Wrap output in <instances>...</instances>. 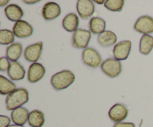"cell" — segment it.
<instances>
[{
    "mask_svg": "<svg viewBox=\"0 0 153 127\" xmlns=\"http://www.w3.org/2000/svg\"><path fill=\"white\" fill-rule=\"evenodd\" d=\"M28 91L24 88H16L6 97V108L7 111H13L22 107V105L28 102Z\"/></svg>",
    "mask_w": 153,
    "mask_h": 127,
    "instance_id": "obj_1",
    "label": "cell"
},
{
    "mask_svg": "<svg viewBox=\"0 0 153 127\" xmlns=\"http://www.w3.org/2000/svg\"><path fill=\"white\" fill-rule=\"evenodd\" d=\"M75 75L69 70H64L55 73L51 78V85L56 91H61L68 88L74 82Z\"/></svg>",
    "mask_w": 153,
    "mask_h": 127,
    "instance_id": "obj_2",
    "label": "cell"
},
{
    "mask_svg": "<svg viewBox=\"0 0 153 127\" xmlns=\"http://www.w3.org/2000/svg\"><path fill=\"white\" fill-rule=\"evenodd\" d=\"M101 70L110 78H116L122 73V64L115 58H108L101 64Z\"/></svg>",
    "mask_w": 153,
    "mask_h": 127,
    "instance_id": "obj_3",
    "label": "cell"
},
{
    "mask_svg": "<svg viewBox=\"0 0 153 127\" xmlns=\"http://www.w3.org/2000/svg\"><path fill=\"white\" fill-rule=\"evenodd\" d=\"M91 38V31L90 30L78 28L73 33L72 43L73 47L77 49H86L88 48Z\"/></svg>",
    "mask_w": 153,
    "mask_h": 127,
    "instance_id": "obj_4",
    "label": "cell"
},
{
    "mask_svg": "<svg viewBox=\"0 0 153 127\" xmlns=\"http://www.w3.org/2000/svg\"><path fill=\"white\" fill-rule=\"evenodd\" d=\"M82 61L91 68H97L102 64V57L98 51L91 47H88L82 52Z\"/></svg>",
    "mask_w": 153,
    "mask_h": 127,
    "instance_id": "obj_5",
    "label": "cell"
},
{
    "mask_svg": "<svg viewBox=\"0 0 153 127\" xmlns=\"http://www.w3.org/2000/svg\"><path fill=\"white\" fill-rule=\"evenodd\" d=\"M134 28L143 35L153 34V17L148 15L140 16L134 23Z\"/></svg>",
    "mask_w": 153,
    "mask_h": 127,
    "instance_id": "obj_6",
    "label": "cell"
},
{
    "mask_svg": "<svg viewBox=\"0 0 153 127\" xmlns=\"http://www.w3.org/2000/svg\"><path fill=\"white\" fill-rule=\"evenodd\" d=\"M131 49V42L130 40H123L114 46L113 49L114 57L117 61H124L128 58Z\"/></svg>",
    "mask_w": 153,
    "mask_h": 127,
    "instance_id": "obj_7",
    "label": "cell"
},
{
    "mask_svg": "<svg viewBox=\"0 0 153 127\" xmlns=\"http://www.w3.org/2000/svg\"><path fill=\"white\" fill-rule=\"evenodd\" d=\"M43 45V42H38L27 46L24 51V57L25 60L32 64L37 62L41 56Z\"/></svg>",
    "mask_w": 153,
    "mask_h": 127,
    "instance_id": "obj_8",
    "label": "cell"
},
{
    "mask_svg": "<svg viewBox=\"0 0 153 127\" xmlns=\"http://www.w3.org/2000/svg\"><path fill=\"white\" fill-rule=\"evenodd\" d=\"M128 111L124 105L117 103L114 105L108 111V117L113 122L121 123L128 116Z\"/></svg>",
    "mask_w": 153,
    "mask_h": 127,
    "instance_id": "obj_9",
    "label": "cell"
},
{
    "mask_svg": "<svg viewBox=\"0 0 153 127\" xmlns=\"http://www.w3.org/2000/svg\"><path fill=\"white\" fill-rule=\"evenodd\" d=\"M76 10L82 19H88L94 14L95 5L91 0H79L76 4Z\"/></svg>",
    "mask_w": 153,
    "mask_h": 127,
    "instance_id": "obj_10",
    "label": "cell"
},
{
    "mask_svg": "<svg viewBox=\"0 0 153 127\" xmlns=\"http://www.w3.org/2000/svg\"><path fill=\"white\" fill-rule=\"evenodd\" d=\"M61 7L54 1H49L43 5L42 15L46 21H51L56 19L61 15Z\"/></svg>",
    "mask_w": 153,
    "mask_h": 127,
    "instance_id": "obj_11",
    "label": "cell"
},
{
    "mask_svg": "<svg viewBox=\"0 0 153 127\" xmlns=\"http://www.w3.org/2000/svg\"><path fill=\"white\" fill-rule=\"evenodd\" d=\"M13 32L18 38H27L33 34V28L28 22L21 19L15 22L13 27Z\"/></svg>",
    "mask_w": 153,
    "mask_h": 127,
    "instance_id": "obj_12",
    "label": "cell"
},
{
    "mask_svg": "<svg viewBox=\"0 0 153 127\" xmlns=\"http://www.w3.org/2000/svg\"><path fill=\"white\" fill-rule=\"evenodd\" d=\"M46 73V69L40 63H33L28 67V80L31 83H36L43 79Z\"/></svg>",
    "mask_w": 153,
    "mask_h": 127,
    "instance_id": "obj_13",
    "label": "cell"
},
{
    "mask_svg": "<svg viewBox=\"0 0 153 127\" xmlns=\"http://www.w3.org/2000/svg\"><path fill=\"white\" fill-rule=\"evenodd\" d=\"M4 13H5L6 17L9 20L16 22L21 20L22 17L24 16V12L22 9L16 4H8L4 8Z\"/></svg>",
    "mask_w": 153,
    "mask_h": 127,
    "instance_id": "obj_14",
    "label": "cell"
},
{
    "mask_svg": "<svg viewBox=\"0 0 153 127\" xmlns=\"http://www.w3.org/2000/svg\"><path fill=\"white\" fill-rule=\"evenodd\" d=\"M29 112L25 108L20 107L12 111L10 114L12 122L16 125L23 126L28 121Z\"/></svg>",
    "mask_w": 153,
    "mask_h": 127,
    "instance_id": "obj_15",
    "label": "cell"
},
{
    "mask_svg": "<svg viewBox=\"0 0 153 127\" xmlns=\"http://www.w3.org/2000/svg\"><path fill=\"white\" fill-rule=\"evenodd\" d=\"M7 75L12 81H19L24 79L25 76V70L19 62H11Z\"/></svg>",
    "mask_w": 153,
    "mask_h": 127,
    "instance_id": "obj_16",
    "label": "cell"
},
{
    "mask_svg": "<svg viewBox=\"0 0 153 127\" xmlns=\"http://www.w3.org/2000/svg\"><path fill=\"white\" fill-rule=\"evenodd\" d=\"M79 25V19L77 14L70 13L64 18L62 21L63 28L68 32L76 31Z\"/></svg>",
    "mask_w": 153,
    "mask_h": 127,
    "instance_id": "obj_17",
    "label": "cell"
},
{
    "mask_svg": "<svg viewBox=\"0 0 153 127\" xmlns=\"http://www.w3.org/2000/svg\"><path fill=\"white\" fill-rule=\"evenodd\" d=\"M98 43L103 47H110L114 46L117 40L116 34L111 31H105L98 36Z\"/></svg>",
    "mask_w": 153,
    "mask_h": 127,
    "instance_id": "obj_18",
    "label": "cell"
},
{
    "mask_svg": "<svg viewBox=\"0 0 153 127\" xmlns=\"http://www.w3.org/2000/svg\"><path fill=\"white\" fill-rule=\"evenodd\" d=\"M22 52V46L19 43H13L9 45L6 49V55L9 61L11 62H16L20 58Z\"/></svg>",
    "mask_w": 153,
    "mask_h": 127,
    "instance_id": "obj_19",
    "label": "cell"
},
{
    "mask_svg": "<svg viewBox=\"0 0 153 127\" xmlns=\"http://www.w3.org/2000/svg\"><path fill=\"white\" fill-rule=\"evenodd\" d=\"M106 22L102 18L95 16V17L91 18L89 22V28L90 31L94 34H102L105 31Z\"/></svg>",
    "mask_w": 153,
    "mask_h": 127,
    "instance_id": "obj_20",
    "label": "cell"
},
{
    "mask_svg": "<svg viewBox=\"0 0 153 127\" xmlns=\"http://www.w3.org/2000/svg\"><path fill=\"white\" fill-rule=\"evenodd\" d=\"M28 124L31 127H42L44 124V114L40 110H33L29 113Z\"/></svg>",
    "mask_w": 153,
    "mask_h": 127,
    "instance_id": "obj_21",
    "label": "cell"
},
{
    "mask_svg": "<svg viewBox=\"0 0 153 127\" xmlns=\"http://www.w3.org/2000/svg\"><path fill=\"white\" fill-rule=\"evenodd\" d=\"M153 49V36L152 35H143L140 38V45H139V51L141 54L144 55H149Z\"/></svg>",
    "mask_w": 153,
    "mask_h": 127,
    "instance_id": "obj_22",
    "label": "cell"
},
{
    "mask_svg": "<svg viewBox=\"0 0 153 127\" xmlns=\"http://www.w3.org/2000/svg\"><path fill=\"white\" fill-rule=\"evenodd\" d=\"M16 89L15 83L3 76H0V94L1 95H8Z\"/></svg>",
    "mask_w": 153,
    "mask_h": 127,
    "instance_id": "obj_23",
    "label": "cell"
},
{
    "mask_svg": "<svg viewBox=\"0 0 153 127\" xmlns=\"http://www.w3.org/2000/svg\"><path fill=\"white\" fill-rule=\"evenodd\" d=\"M15 35L13 32L8 29L0 30V43L1 45H10L13 43Z\"/></svg>",
    "mask_w": 153,
    "mask_h": 127,
    "instance_id": "obj_24",
    "label": "cell"
},
{
    "mask_svg": "<svg viewBox=\"0 0 153 127\" xmlns=\"http://www.w3.org/2000/svg\"><path fill=\"white\" fill-rule=\"evenodd\" d=\"M125 1L123 0H107L104 5L108 10L111 11H121L123 7Z\"/></svg>",
    "mask_w": 153,
    "mask_h": 127,
    "instance_id": "obj_25",
    "label": "cell"
},
{
    "mask_svg": "<svg viewBox=\"0 0 153 127\" xmlns=\"http://www.w3.org/2000/svg\"><path fill=\"white\" fill-rule=\"evenodd\" d=\"M10 63L8 58L6 57H1L0 58V70L1 71H6L8 70L10 68Z\"/></svg>",
    "mask_w": 153,
    "mask_h": 127,
    "instance_id": "obj_26",
    "label": "cell"
},
{
    "mask_svg": "<svg viewBox=\"0 0 153 127\" xmlns=\"http://www.w3.org/2000/svg\"><path fill=\"white\" fill-rule=\"evenodd\" d=\"M10 123V119L7 116H0V127H8Z\"/></svg>",
    "mask_w": 153,
    "mask_h": 127,
    "instance_id": "obj_27",
    "label": "cell"
},
{
    "mask_svg": "<svg viewBox=\"0 0 153 127\" xmlns=\"http://www.w3.org/2000/svg\"><path fill=\"white\" fill-rule=\"evenodd\" d=\"M114 127H135V125H134L133 123H117L114 124Z\"/></svg>",
    "mask_w": 153,
    "mask_h": 127,
    "instance_id": "obj_28",
    "label": "cell"
},
{
    "mask_svg": "<svg viewBox=\"0 0 153 127\" xmlns=\"http://www.w3.org/2000/svg\"><path fill=\"white\" fill-rule=\"evenodd\" d=\"M39 1H40L39 0H34V1H31V0H30V1H28V0H24L23 2L27 4H36V3L39 2Z\"/></svg>",
    "mask_w": 153,
    "mask_h": 127,
    "instance_id": "obj_29",
    "label": "cell"
},
{
    "mask_svg": "<svg viewBox=\"0 0 153 127\" xmlns=\"http://www.w3.org/2000/svg\"><path fill=\"white\" fill-rule=\"evenodd\" d=\"M8 2V0H4V1H3V0H1V1H0V6H1V7H3V6L6 5Z\"/></svg>",
    "mask_w": 153,
    "mask_h": 127,
    "instance_id": "obj_30",
    "label": "cell"
},
{
    "mask_svg": "<svg viewBox=\"0 0 153 127\" xmlns=\"http://www.w3.org/2000/svg\"><path fill=\"white\" fill-rule=\"evenodd\" d=\"M95 2L97 3V4H105V1H103V0H102V1H97V0H96Z\"/></svg>",
    "mask_w": 153,
    "mask_h": 127,
    "instance_id": "obj_31",
    "label": "cell"
},
{
    "mask_svg": "<svg viewBox=\"0 0 153 127\" xmlns=\"http://www.w3.org/2000/svg\"><path fill=\"white\" fill-rule=\"evenodd\" d=\"M8 127H24L23 126H19V125H16V124H14V125H10Z\"/></svg>",
    "mask_w": 153,
    "mask_h": 127,
    "instance_id": "obj_32",
    "label": "cell"
}]
</instances>
